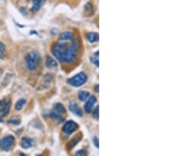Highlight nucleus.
<instances>
[{
  "label": "nucleus",
  "mask_w": 177,
  "mask_h": 156,
  "mask_svg": "<svg viewBox=\"0 0 177 156\" xmlns=\"http://www.w3.org/2000/svg\"><path fill=\"white\" fill-rule=\"evenodd\" d=\"M52 51L56 58L65 63L73 62L77 54V50L72 45L69 46L64 43H57L54 44Z\"/></svg>",
  "instance_id": "obj_1"
},
{
  "label": "nucleus",
  "mask_w": 177,
  "mask_h": 156,
  "mask_svg": "<svg viewBox=\"0 0 177 156\" xmlns=\"http://www.w3.org/2000/svg\"><path fill=\"white\" fill-rule=\"evenodd\" d=\"M40 62V54L37 51L29 52L26 56V64L29 70H34L37 67Z\"/></svg>",
  "instance_id": "obj_2"
},
{
  "label": "nucleus",
  "mask_w": 177,
  "mask_h": 156,
  "mask_svg": "<svg viewBox=\"0 0 177 156\" xmlns=\"http://www.w3.org/2000/svg\"><path fill=\"white\" fill-rule=\"evenodd\" d=\"M87 76L84 73H80L76 74L74 76L71 77L69 80H68V83L74 87H80L84 84L87 81Z\"/></svg>",
  "instance_id": "obj_3"
},
{
  "label": "nucleus",
  "mask_w": 177,
  "mask_h": 156,
  "mask_svg": "<svg viewBox=\"0 0 177 156\" xmlns=\"http://www.w3.org/2000/svg\"><path fill=\"white\" fill-rule=\"evenodd\" d=\"M14 142V136H6L0 140V148L3 151H9Z\"/></svg>",
  "instance_id": "obj_4"
},
{
  "label": "nucleus",
  "mask_w": 177,
  "mask_h": 156,
  "mask_svg": "<svg viewBox=\"0 0 177 156\" xmlns=\"http://www.w3.org/2000/svg\"><path fill=\"white\" fill-rule=\"evenodd\" d=\"M78 128V125L76 122H72V121H69L64 125L63 126V132L66 134L69 135L72 132H73L76 128Z\"/></svg>",
  "instance_id": "obj_5"
},
{
  "label": "nucleus",
  "mask_w": 177,
  "mask_h": 156,
  "mask_svg": "<svg viewBox=\"0 0 177 156\" xmlns=\"http://www.w3.org/2000/svg\"><path fill=\"white\" fill-rule=\"evenodd\" d=\"M96 102V98L95 96H91L88 99V102H86L85 106H84V108H85V110L88 113H90L92 111V108H93L94 105Z\"/></svg>",
  "instance_id": "obj_6"
},
{
  "label": "nucleus",
  "mask_w": 177,
  "mask_h": 156,
  "mask_svg": "<svg viewBox=\"0 0 177 156\" xmlns=\"http://www.w3.org/2000/svg\"><path fill=\"white\" fill-rule=\"evenodd\" d=\"M69 110H71L75 115H76V116L82 117V115H83V111H82L81 109H80L76 103L71 102L69 105Z\"/></svg>",
  "instance_id": "obj_7"
},
{
  "label": "nucleus",
  "mask_w": 177,
  "mask_h": 156,
  "mask_svg": "<svg viewBox=\"0 0 177 156\" xmlns=\"http://www.w3.org/2000/svg\"><path fill=\"white\" fill-rule=\"evenodd\" d=\"M33 140L28 138V137H24V138H23L21 140V145L22 148H24V149H28V148L33 146Z\"/></svg>",
  "instance_id": "obj_8"
},
{
  "label": "nucleus",
  "mask_w": 177,
  "mask_h": 156,
  "mask_svg": "<svg viewBox=\"0 0 177 156\" xmlns=\"http://www.w3.org/2000/svg\"><path fill=\"white\" fill-rule=\"evenodd\" d=\"M73 33L71 32H64L60 35V40L62 41H66V40H71L73 39Z\"/></svg>",
  "instance_id": "obj_9"
},
{
  "label": "nucleus",
  "mask_w": 177,
  "mask_h": 156,
  "mask_svg": "<svg viewBox=\"0 0 177 156\" xmlns=\"http://www.w3.org/2000/svg\"><path fill=\"white\" fill-rule=\"evenodd\" d=\"M32 2H33V6H32L31 10L33 12H36L43 6L45 0H32Z\"/></svg>",
  "instance_id": "obj_10"
},
{
  "label": "nucleus",
  "mask_w": 177,
  "mask_h": 156,
  "mask_svg": "<svg viewBox=\"0 0 177 156\" xmlns=\"http://www.w3.org/2000/svg\"><path fill=\"white\" fill-rule=\"evenodd\" d=\"M87 39L91 43L97 42L98 40V34L96 32H90L87 34Z\"/></svg>",
  "instance_id": "obj_11"
},
{
  "label": "nucleus",
  "mask_w": 177,
  "mask_h": 156,
  "mask_svg": "<svg viewBox=\"0 0 177 156\" xmlns=\"http://www.w3.org/2000/svg\"><path fill=\"white\" fill-rule=\"evenodd\" d=\"M54 111L56 113H58V114H64V113H66V108L61 103H56L54 106Z\"/></svg>",
  "instance_id": "obj_12"
},
{
  "label": "nucleus",
  "mask_w": 177,
  "mask_h": 156,
  "mask_svg": "<svg viewBox=\"0 0 177 156\" xmlns=\"http://www.w3.org/2000/svg\"><path fill=\"white\" fill-rule=\"evenodd\" d=\"M46 63L47 66L48 67H50V68H54V67L57 66V62L54 60V58H50V57H47Z\"/></svg>",
  "instance_id": "obj_13"
},
{
  "label": "nucleus",
  "mask_w": 177,
  "mask_h": 156,
  "mask_svg": "<svg viewBox=\"0 0 177 156\" xmlns=\"http://www.w3.org/2000/svg\"><path fill=\"white\" fill-rule=\"evenodd\" d=\"M10 101L7 100L6 102H4V108H3V111H2V114L3 116H6V114H8L10 111Z\"/></svg>",
  "instance_id": "obj_14"
},
{
  "label": "nucleus",
  "mask_w": 177,
  "mask_h": 156,
  "mask_svg": "<svg viewBox=\"0 0 177 156\" xmlns=\"http://www.w3.org/2000/svg\"><path fill=\"white\" fill-rule=\"evenodd\" d=\"M51 117L53 118H54V120L56 121V122H58V123H61V122L63 121V118H62L61 115H60V114H58V113H56L55 111L54 112H53L51 114Z\"/></svg>",
  "instance_id": "obj_15"
},
{
  "label": "nucleus",
  "mask_w": 177,
  "mask_h": 156,
  "mask_svg": "<svg viewBox=\"0 0 177 156\" xmlns=\"http://www.w3.org/2000/svg\"><path fill=\"white\" fill-rule=\"evenodd\" d=\"M89 92H85V91H82V92H80V93H79V99H80V100H81V101H84V100L87 99L89 97Z\"/></svg>",
  "instance_id": "obj_16"
},
{
  "label": "nucleus",
  "mask_w": 177,
  "mask_h": 156,
  "mask_svg": "<svg viewBox=\"0 0 177 156\" xmlns=\"http://www.w3.org/2000/svg\"><path fill=\"white\" fill-rule=\"evenodd\" d=\"M26 102V100L25 99H20L18 100V102H17L16 105H15V109H16L17 110H21L22 107L24 106V105L25 104Z\"/></svg>",
  "instance_id": "obj_17"
},
{
  "label": "nucleus",
  "mask_w": 177,
  "mask_h": 156,
  "mask_svg": "<svg viewBox=\"0 0 177 156\" xmlns=\"http://www.w3.org/2000/svg\"><path fill=\"white\" fill-rule=\"evenodd\" d=\"M80 140V137H79V138H74L72 139L71 141L69 142V145L68 146L69 147L70 149H72L73 147H75L76 145V144H77L78 142H79V140Z\"/></svg>",
  "instance_id": "obj_18"
},
{
  "label": "nucleus",
  "mask_w": 177,
  "mask_h": 156,
  "mask_svg": "<svg viewBox=\"0 0 177 156\" xmlns=\"http://www.w3.org/2000/svg\"><path fill=\"white\" fill-rule=\"evenodd\" d=\"M92 62L96 66H98V51L95 52V54H94L93 57L92 58Z\"/></svg>",
  "instance_id": "obj_19"
},
{
  "label": "nucleus",
  "mask_w": 177,
  "mask_h": 156,
  "mask_svg": "<svg viewBox=\"0 0 177 156\" xmlns=\"http://www.w3.org/2000/svg\"><path fill=\"white\" fill-rule=\"evenodd\" d=\"M87 155V152L85 150H80L76 151L75 154V156H86Z\"/></svg>",
  "instance_id": "obj_20"
},
{
  "label": "nucleus",
  "mask_w": 177,
  "mask_h": 156,
  "mask_svg": "<svg viewBox=\"0 0 177 156\" xmlns=\"http://www.w3.org/2000/svg\"><path fill=\"white\" fill-rule=\"evenodd\" d=\"M4 50H5L4 45H3V44H2V43L0 42V57L2 55L3 52H4Z\"/></svg>",
  "instance_id": "obj_21"
},
{
  "label": "nucleus",
  "mask_w": 177,
  "mask_h": 156,
  "mask_svg": "<svg viewBox=\"0 0 177 156\" xmlns=\"http://www.w3.org/2000/svg\"><path fill=\"white\" fill-rule=\"evenodd\" d=\"M93 115L94 117L95 118H98V106H96L95 110H94V113H93Z\"/></svg>",
  "instance_id": "obj_22"
},
{
  "label": "nucleus",
  "mask_w": 177,
  "mask_h": 156,
  "mask_svg": "<svg viewBox=\"0 0 177 156\" xmlns=\"http://www.w3.org/2000/svg\"><path fill=\"white\" fill-rule=\"evenodd\" d=\"M3 108H4V102L0 100V114L3 111Z\"/></svg>",
  "instance_id": "obj_23"
},
{
  "label": "nucleus",
  "mask_w": 177,
  "mask_h": 156,
  "mask_svg": "<svg viewBox=\"0 0 177 156\" xmlns=\"http://www.w3.org/2000/svg\"><path fill=\"white\" fill-rule=\"evenodd\" d=\"M94 143L95 144V146L97 147V148H98V139L97 137H95V138L94 139Z\"/></svg>",
  "instance_id": "obj_24"
},
{
  "label": "nucleus",
  "mask_w": 177,
  "mask_h": 156,
  "mask_svg": "<svg viewBox=\"0 0 177 156\" xmlns=\"http://www.w3.org/2000/svg\"><path fill=\"white\" fill-rule=\"evenodd\" d=\"M10 123H12V124H15V125H18L20 122H19V121L18 120H11L10 121Z\"/></svg>",
  "instance_id": "obj_25"
},
{
  "label": "nucleus",
  "mask_w": 177,
  "mask_h": 156,
  "mask_svg": "<svg viewBox=\"0 0 177 156\" xmlns=\"http://www.w3.org/2000/svg\"><path fill=\"white\" fill-rule=\"evenodd\" d=\"M20 156H27V155H26V154H21Z\"/></svg>",
  "instance_id": "obj_26"
},
{
  "label": "nucleus",
  "mask_w": 177,
  "mask_h": 156,
  "mask_svg": "<svg viewBox=\"0 0 177 156\" xmlns=\"http://www.w3.org/2000/svg\"><path fill=\"white\" fill-rule=\"evenodd\" d=\"M36 156H42V154H38V155H36Z\"/></svg>",
  "instance_id": "obj_27"
}]
</instances>
